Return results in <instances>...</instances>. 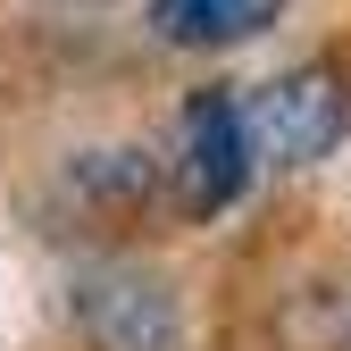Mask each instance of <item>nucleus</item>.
Masks as SVG:
<instances>
[{
  "label": "nucleus",
  "mask_w": 351,
  "mask_h": 351,
  "mask_svg": "<svg viewBox=\"0 0 351 351\" xmlns=\"http://www.w3.org/2000/svg\"><path fill=\"white\" fill-rule=\"evenodd\" d=\"M176 201H184L193 217H217L234 209L243 184H251V143H243V109L226 84H209V93L184 101V117H176Z\"/></svg>",
  "instance_id": "3"
},
{
  "label": "nucleus",
  "mask_w": 351,
  "mask_h": 351,
  "mask_svg": "<svg viewBox=\"0 0 351 351\" xmlns=\"http://www.w3.org/2000/svg\"><path fill=\"white\" fill-rule=\"evenodd\" d=\"M285 17V0H151V25L176 51H234V42L268 34Z\"/></svg>",
  "instance_id": "5"
},
{
  "label": "nucleus",
  "mask_w": 351,
  "mask_h": 351,
  "mask_svg": "<svg viewBox=\"0 0 351 351\" xmlns=\"http://www.w3.org/2000/svg\"><path fill=\"white\" fill-rule=\"evenodd\" d=\"M59 201H75V217H93V226H125V217H143L159 201V159L117 143V151H75L59 167Z\"/></svg>",
  "instance_id": "4"
},
{
  "label": "nucleus",
  "mask_w": 351,
  "mask_h": 351,
  "mask_svg": "<svg viewBox=\"0 0 351 351\" xmlns=\"http://www.w3.org/2000/svg\"><path fill=\"white\" fill-rule=\"evenodd\" d=\"M67 318L84 351H193L184 293H176L151 259H84L67 285Z\"/></svg>",
  "instance_id": "1"
},
{
  "label": "nucleus",
  "mask_w": 351,
  "mask_h": 351,
  "mask_svg": "<svg viewBox=\"0 0 351 351\" xmlns=\"http://www.w3.org/2000/svg\"><path fill=\"white\" fill-rule=\"evenodd\" d=\"M243 109V143H251V167H310L343 143L351 125V84L343 67L326 59H301L268 84H251V93H234Z\"/></svg>",
  "instance_id": "2"
}]
</instances>
